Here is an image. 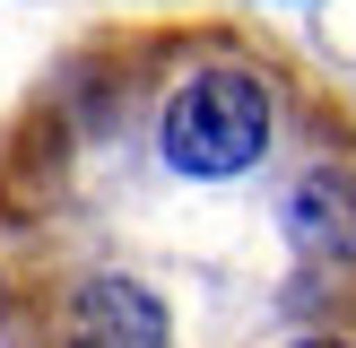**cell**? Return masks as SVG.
Wrapping results in <instances>:
<instances>
[{
  "label": "cell",
  "mask_w": 356,
  "mask_h": 348,
  "mask_svg": "<svg viewBox=\"0 0 356 348\" xmlns=\"http://www.w3.org/2000/svg\"><path fill=\"white\" fill-rule=\"evenodd\" d=\"M0 348H356V104L226 9L104 17L0 122Z\"/></svg>",
  "instance_id": "1"
}]
</instances>
